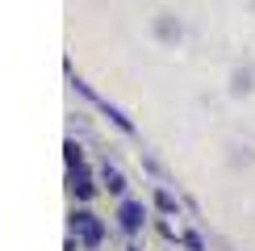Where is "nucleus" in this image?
Listing matches in <instances>:
<instances>
[{"label": "nucleus", "instance_id": "nucleus-3", "mask_svg": "<svg viewBox=\"0 0 255 251\" xmlns=\"http://www.w3.org/2000/svg\"><path fill=\"white\" fill-rule=\"evenodd\" d=\"M71 188H76L80 197H92V184H88V172H84V163L71 167Z\"/></svg>", "mask_w": 255, "mask_h": 251}, {"label": "nucleus", "instance_id": "nucleus-1", "mask_svg": "<svg viewBox=\"0 0 255 251\" xmlns=\"http://www.w3.org/2000/svg\"><path fill=\"white\" fill-rule=\"evenodd\" d=\"M71 226H76V235L84 239V247H97V243H101V235H105L101 222H97L92 214H76V218H71Z\"/></svg>", "mask_w": 255, "mask_h": 251}, {"label": "nucleus", "instance_id": "nucleus-2", "mask_svg": "<svg viewBox=\"0 0 255 251\" xmlns=\"http://www.w3.org/2000/svg\"><path fill=\"white\" fill-rule=\"evenodd\" d=\"M118 218H122V226H126V230H138V226H142V218H146V209L138 205V201H122Z\"/></svg>", "mask_w": 255, "mask_h": 251}, {"label": "nucleus", "instance_id": "nucleus-5", "mask_svg": "<svg viewBox=\"0 0 255 251\" xmlns=\"http://www.w3.org/2000/svg\"><path fill=\"white\" fill-rule=\"evenodd\" d=\"M155 201H159V209H163V214H176V201L167 193H155Z\"/></svg>", "mask_w": 255, "mask_h": 251}, {"label": "nucleus", "instance_id": "nucleus-6", "mask_svg": "<svg viewBox=\"0 0 255 251\" xmlns=\"http://www.w3.org/2000/svg\"><path fill=\"white\" fill-rule=\"evenodd\" d=\"M63 151H67V163H71V167H76V163H84V159H80V146H76V142H67Z\"/></svg>", "mask_w": 255, "mask_h": 251}, {"label": "nucleus", "instance_id": "nucleus-4", "mask_svg": "<svg viewBox=\"0 0 255 251\" xmlns=\"http://www.w3.org/2000/svg\"><path fill=\"white\" fill-rule=\"evenodd\" d=\"M105 184H109V193H122V188H126V180H122L118 167H105Z\"/></svg>", "mask_w": 255, "mask_h": 251}]
</instances>
